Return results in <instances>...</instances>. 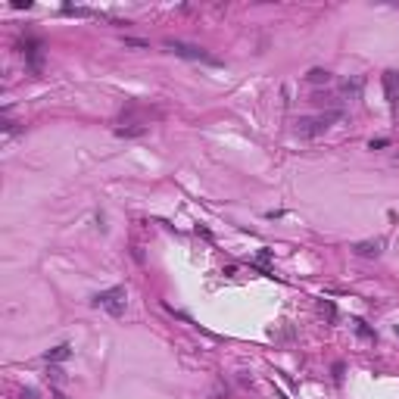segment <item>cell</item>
<instances>
[{
	"instance_id": "cell-16",
	"label": "cell",
	"mask_w": 399,
	"mask_h": 399,
	"mask_svg": "<svg viewBox=\"0 0 399 399\" xmlns=\"http://www.w3.org/2000/svg\"><path fill=\"white\" fill-rule=\"evenodd\" d=\"M125 47H134V50H143V47H147V41H140V38H125Z\"/></svg>"
},
{
	"instance_id": "cell-12",
	"label": "cell",
	"mask_w": 399,
	"mask_h": 399,
	"mask_svg": "<svg viewBox=\"0 0 399 399\" xmlns=\"http://www.w3.org/2000/svg\"><path fill=\"white\" fill-rule=\"evenodd\" d=\"M359 90H362V78H353V81H343V94H350V97H359Z\"/></svg>"
},
{
	"instance_id": "cell-13",
	"label": "cell",
	"mask_w": 399,
	"mask_h": 399,
	"mask_svg": "<svg viewBox=\"0 0 399 399\" xmlns=\"http://www.w3.org/2000/svg\"><path fill=\"white\" fill-rule=\"evenodd\" d=\"M318 309H321V312H324V315H328V318H331V321H334V318H337V309H334V303H331V300H318Z\"/></svg>"
},
{
	"instance_id": "cell-23",
	"label": "cell",
	"mask_w": 399,
	"mask_h": 399,
	"mask_svg": "<svg viewBox=\"0 0 399 399\" xmlns=\"http://www.w3.org/2000/svg\"><path fill=\"white\" fill-rule=\"evenodd\" d=\"M396 337H399V324H396Z\"/></svg>"
},
{
	"instance_id": "cell-22",
	"label": "cell",
	"mask_w": 399,
	"mask_h": 399,
	"mask_svg": "<svg viewBox=\"0 0 399 399\" xmlns=\"http://www.w3.org/2000/svg\"><path fill=\"white\" fill-rule=\"evenodd\" d=\"M275 399H287V396H284V393H281V390H275Z\"/></svg>"
},
{
	"instance_id": "cell-5",
	"label": "cell",
	"mask_w": 399,
	"mask_h": 399,
	"mask_svg": "<svg viewBox=\"0 0 399 399\" xmlns=\"http://www.w3.org/2000/svg\"><path fill=\"white\" fill-rule=\"evenodd\" d=\"M353 253H356V256H362V259H377L380 253H384V240H380V237H374V240H359V243H353Z\"/></svg>"
},
{
	"instance_id": "cell-20",
	"label": "cell",
	"mask_w": 399,
	"mask_h": 399,
	"mask_svg": "<svg viewBox=\"0 0 399 399\" xmlns=\"http://www.w3.org/2000/svg\"><path fill=\"white\" fill-rule=\"evenodd\" d=\"M131 256H134L137 262H143V250H140V246H131Z\"/></svg>"
},
{
	"instance_id": "cell-2",
	"label": "cell",
	"mask_w": 399,
	"mask_h": 399,
	"mask_svg": "<svg viewBox=\"0 0 399 399\" xmlns=\"http://www.w3.org/2000/svg\"><path fill=\"white\" fill-rule=\"evenodd\" d=\"M166 50L175 53L181 60H190V63H206V66H222V60H215L212 53H206L203 47L196 44H184V41H166Z\"/></svg>"
},
{
	"instance_id": "cell-8",
	"label": "cell",
	"mask_w": 399,
	"mask_h": 399,
	"mask_svg": "<svg viewBox=\"0 0 399 399\" xmlns=\"http://www.w3.org/2000/svg\"><path fill=\"white\" fill-rule=\"evenodd\" d=\"M150 131V125H125V128H116L119 137H140V134H147Z\"/></svg>"
},
{
	"instance_id": "cell-11",
	"label": "cell",
	"mask_w": 399,
	"mask_h": 399,
	"mask_svg": "<svg viewBox=\"0 0 399 399\" xmlns=\"http://www.w3.org/2000/svg\"><path fill=\"white\" fill-rule=\"evenodd\" d=\"M63 13H66V16H78V19H87V16H100V13L87 10V7H72V4H66V7H63Z\"/></svg>"
},
{
	"instance_id": "cell-14",
	"label": "cell",
	"mask_w": 399,
	"mask_h": 399,
	"mask_svg": "<svg viewBox=\"0 0 399 399\" xmlns=\"http://www.w3.org/2000/svg\"><path fill=\"white\" fill-rule=\"evenodd\" d=\"M384 147H390V137H374V140H368V150H384Z\"/></svg>"
},
{
	"instance_id": "cell-7",
	"label": "cell",
	"mask_w": 399,
	"mask_h": 399,
	"mask_svg": "<svg viewBox=\"0 0 399 399\" xmlns=\"http://www.w3.org/2000/svg\"><path fill=\"white\" fill-rule=\"evenodd\" d=\"M69 356H72V346H69V343H60V346H53V350H47V353H44V362L57 365V362H66Z\"/></svg>"
},
{
	"instance_id": "cell-4",
	"label": "cell",
	"mask_w": 399,
	"mask_h": 399,
	"mask_svg": "<svg viewBox=\"0 0 399 399\" xmlns=\"http://www.w3.org/2000/svg\"><path fill=\"white\" fill-rule=\"evenodd\" d=\"M19 53L25 57V63H28V69L34 72V75H44V44L38 38L25 34V38L19 41Z\"/></svg>"
},
{
	"instance_id": "cell-9",
	"label": "cell",
	"mask_w": 399,
	"mask_h": 399,
	"mask_svg": "<svg viewBox=\"0 0 399 399\" xmlns=\"http://www.w3.org/2000/svg\"><path fill=\"white\" fill-rule=\"evenodd\" d=\"M306 81H309V84H328V81H331V72H328V69H309Z\"/></svg>"
},
{
	"instance_id": "cell-1",
	"label": "cell",
	"mask_w": 399,
	"mask_h": 399,
	"mask_svg": "<svg viewBox=\"0 0 399 399\" xmlns=\"http://www.w3.org/2000/svg\"><path fill=\"white\" fill-rule=\"evenodd\" d=\"M340 119V110H331V113H321V116H303L296 122V134L300 137H318L331 128V125Z\"/></svg>"
},
{
	"instance_id": "cell-3",
	"label": "cell",
	"mask_w": 399,
	"mask_h": 399,
	"mask_svg": "<svg viewBox=\"0 0 399 399\" xmlns=\"http://www.w3.org/2000/svg\"><path fill=\"white\" fill-rule=\"evenodd\" d=\"M90 303H94V309H103L110 315H122L125 303H128V293H125V287H110V290H100Z\"/></svg>"
},
{
	"instance_id": "cell-6",
	"label": "cell",
	"mask_w": 399,
	"mask_h": 399,
	"mask_svg": "<svg viewBox=\"0 0 399 399\" xmlns=\"http://www.w3.org/2000/svg\"><path fill=\"white\" fill-rule=\"evenodd\" d=\"M384 94H387L390 110H396L399 106V72H384Z\"/></svg>"
},
{
	"instance_id": "cell-10",
	"label": "cell",
	"mask_w": 399,
	"mask_h": 399,
	"mask_svg": "<svg viewBox=\"0 0 399 399\" xmlns=\"http://www.w3.org/2000/svg\"><path fill=\"white\" fill-rule=\"evenodd\" d=\"M353 328H356V334L359 337H365V340H377V334H374V328H368L362 318H353Z\"/></svg>"
},
{
	"instance_id": "cell-15",
	"label": "cell",
	"mask_w": 399,
	"mask_h": 399,
	"mask_svg": "<svg viewBox=\"0 0 399 399\" xmlns=\"http://www.w3.org/2000/svg\"><path fill=\"white\" fill-rule=\"evenodd\" d=\"M63 374H66V371H63V368H57V365H50V371H47V377L53 380V384H60V380H63Z\"/></svg>"
},
{
	"instance_id": "cell-17",
	"label": "cell",
	"mask_w": 399,
	"mask_h": 399,
	"mask_svg": "<svg viewBox=\"0 0 399 399\" xmlns=\"http://www.w3.org/2000/svg\"><path fill=\"white\" fill-rule=\"evenodd\" d=\"M19 399H41V393L34 390V387H25V390L19 393Z\"/></svg>"
},
{
	"instance_id": "cell-19",
	"label": "cell",
	"mask_w": 399,
	"mask_h": 399,
	"mask_svg": "<svg viewBox=\"0 0 399 399\" xmlns=\"http://www.w3.org/2000/svg\"><path fill=\"white\" fill-rule=\"evenodd\" d=\"M13 7H16V10H28L31 0H13Z\"/></svg>"
},
{
	"instance_id": "cell-21",
	"label": "cell",
	"mask_w": 399,
	"mask_h": 399,
	"mask_svg": "<svg viewBox=\"0 0 399 399\" xmlns=\"http://www.w3.org/2000/svg\"><path fill=\"white\" fill-rule=\"evenodd\" d=\"M53 399H66V396H63V393H60V390H53Z\"/></svg>"
},
{
	"instance_id": "cell-18",
	"label": "cell",
	"mask_w": 399,
	"mask_h": 399,
	"mask_svg": "<svg viewBox=\"0 0 399 399\" xmlns=\"http://www.w3.org/2000/svg\"><path fill=\"white\" fill-rule=\"evenodd\" d=\"M334 380H337V384L343 380V362H337V365H334Z\"/></svg>"
}]
</instances>
